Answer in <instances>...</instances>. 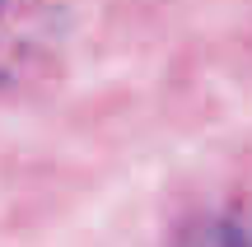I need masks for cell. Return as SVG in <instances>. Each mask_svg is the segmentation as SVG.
<instances>
[{
  "mask_svg": "<svg viewBox=\"0 0 252 247\" xmlns=\"http://www.w3.org/2000/svg\"><path fill=\"white\" fill-rule=\"evenodd\" d=\"M61 61V9L56 0H0V93L33 89Z\"/></svg>",
  "mask_w": 252,
  "mask_h": 247,
  "instance_id": "obj_1",
  "label": "cell"
}]
</instances>
